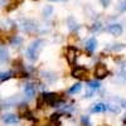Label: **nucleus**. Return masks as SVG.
I'll list each match as a JSON object with an SVG mask.
<instances>
[{"label":"nucleus","instance_id":"f3484780","mask_svg":"<svg viewBox=\"0 0 126 126\" xmlns=\"http://www.w3.org/2000/svg\"><path fill=\"white\" fill-rule=\"evenodd\" d=\"M13 77L12 72H0V82H6Z\"/></svg>","mask_w":126,"mask_h":126},{"label":"nucleus","instance_id":"412c9836","mask_svg":"<svg viewBox=\"0 0 126 126\" xmlns=\"http://www.w3.org/2000/svg\"><path fill=\"white\" fill-rule=\"evenodd\" d=\"M10 43H12L14 47H19L20 44H22L23 43V39L22 38H20V37H18V35H15L13 39H12V42H10Z\"/></svg>","mask_w":126,"mask_h":126},{"label":"nucleus","instance_id":"6e6552de","mask_svg":"<svg viewBox=\"0 0 126 126\" xmlns=\"http://www.w3.org/2000/svg\"><path fill=\"white\" fill-rule=\"evenodd\" d=\"M107 32H109L110 34L115 35V37H119V35L122 34L124 29H122V27L120 24H111V25L107 27Z\"/></svg>","mask_w":126,"mask_h":126},{"label":"nucleus","instance_id":"f8f14e48","mask_svg":"<svg viewBox=\"0 0 126 126\" xmlns=\"http://www.w3.org/2000/svg\"><path fill=\"white\" fill-rule=\"evenodd\" d=\"M9 59V50L5 46H0V63H5Z\"/></svg>","mask_w":126,"mask_h":126},{"label":"nucleus","instance_id":"f257e3e1","mask_svg":"<svg viewBox=\"0 0 126 126\" xmlns=\"http://www.w3.org/2000/svg\"><path fill=\"white\" fill-rule=\"evenodd\" d=\"M44 44H46V43H44L43 39H37V40H34L33 43H32V44L27 48V52H25L27 58H28L29 61H32V62L37 61L38 57H39V53L42 52V49H43V47H44Z\"/></svg>","mask_w":126,"mask_h":126},{"label":"nucleus","instance_id":"4468645a","mask_svg":"<svg viewBox=\"0 0 126 126\" xmlns=\"http://www.w3.org/2000/svg\"><path fill=\"white\" fill-rule=\"evenodd\" d=\"M106 110H107V106H106V103H102V102H100V103H96V105H93V107L91 109V111H92L93 113L105 112Z\"/></svg>","mask_w":126,"mask_h":126},{"label":"nucleus","instance_id":"2f4dec72","mask_svg":"<svg viewBox=\"0 0 126 126\" xmlns=\"http://www.w3.org/2000/svg\"><path fill=\"white\" fill-rule=\"evenodd\" d=\"M122 105H124V107H126V101H122Z\"/></svg>","mask_w":126,"mask_h":126},{"label":"nucleus","instance_id":"473e14b6","mask_svg":"<svg viewBox=\"0 0 126 126\" xmlns=\"http://www.w3.org/2000/svg\"><path fill=\"white\" fill-rule=\"evenodd\" d=\"M124 122H125V125H126V119H125V120H124Z\"/></svg>","mask_w":126,"mask_h":126},{"label":"nucleus","instance_id":"4be33fe9","mask_svg":"<svg viewBox=\"0 0 126 126\" xmlns=\"http://www.w3.org/2000/svg\"><path fill=\"white\" fill-rule=\"evenodd\" d=\"M16 8H18V3H13V4L5 5V10H6V12H12V10H14Z\"/></svg>","mask_w":126,"mask_h":126},{"label":"nucleus","instance_id":"f03ea898","mask_svg":"<svg viewBox=\"0 0 126 126\" xmlns=\"http://www.w3.org/2000/svg\"><path fill=\"white\" fill-rule=\"evenodd\" d=\"M14 30L15 29H1L0 30V43L1 44H6V43H10L12 39L15 37L14 34Z\"/></svg>","mask_w":126,"mask_h":126},{"label":"nucleus","instance_id":"aec40b11","mask_svg":"<svg viewBox=\"0 0 126 126\" xmlns=\"http://www.w3.org/2000/svg\"><path fill=\"white\" fill-rule=\"evenodd\" d=\"M52 14H53V8L50 5H47L44 9H43V16L44 18H49Z\"/></svg>","mask_w":126,"mask_h":126},{"label":"nucleus","instance_id":"a878e982","mask_svg":"<svg viewBox=\"0 0 126 126\" xmlns=\"http://www.w3.org/2000/svg\"><path fill=\"white\" fill-rule=\"evenodd\" d=\"M59 120V113H53L50 116V121L52 122H56V121H58Z\"/></svg>","mask_w":126,"mask_h":126},{"label":"nucleus","instance_id":"5701e85b","mask_svg":"<svg viewBox=\"0 0 126 126\" xmlns=\"http://www.w3.org/2000/svg\"><path fill=\"white\" fill-rule=\"evenodd\" d=\"M43 103H44L43 94H39L38 98H37V106H38V107H42V106H43ZM44 105H46V103H44Z\"/></svg>","mask_w":126,"mask_h":126},{"label":"nucleus","instance_id":"20e7f679","mask_svg":"<svg viewBox=\"0 0 126 126\" xmlns=\"http://www.w3.org/2000/svg\"><path fill=\"white\" fill-rule=\"evenodd\" d=\"M72 76L75 78L81 79V81H86L88 78V71L85 67H76L72 71Z\"/></svg>","mask_w":126,"mask_h":126},{"label":"nucleus","instance_id":"ddd939ff","mask_svg":"<svg viewBox=\"0 0 126 126\" xmlns=\"http://www.w3.org/2000/svg\"><path fill=\"white\" fill-rule=\"evenodd\" d=\"M96 48H97V40H96V38H90L86 42V49L88 52H93V50H96Z\"/></svg>","mask_w":126,"mask_h":126},{"label":"nucleus","instance_id":"393cba45","mask_svg":"<svg viewBox=\"0 0 126 126\" xmlns=\"http://www.w3.org/2000/svg\"><path fill=\"white\" fill-rule=\"evenodd\" d=\"M101 24L100 23H96V24H93V27L91 28V30L93 32V33H94V32H98V30H101Z\"/></svg>","mask_w":126,"mask_h":126},{"label":"nucleus","instance_id":"f704fd0d","mask_svg":"<svg viewBox=\"0 0 126 126\" xmlns=\"http://www.w3.org/2000/svg\"><path fill=\"white\" fill-rule=\"evenodd\" d=\"M35 1H38V0H35Z\"/></svg>","mask_w":126,"mask_h":126},{"label":"nucleus","instance_id":"0eeeda50","mask_svg":"<svg viewBox=\"0 0 126 126\" xmlns=\"http://www.w3.org/2000/svg\"><path fill=\"white\" fill-rule=\"evenodd\" d=\"M16 115H18V117H25V119H30V116H32V113H30V111H29V109L25 103L18 105Z\"/></svg>","mask_w":126,"mask_h":126},{"label":"nucleus","instance_id":"7c9ffc66","mask_svg":"<svg viewBox=\"0 0 126 126\" xmlns=\"http://www.w3.org/2000/svg\"><path fill=\"white\" fill-rule=\"evenodd\" d=\"M49 1H64V0H49Z\"/></svg>","mask_w":126,"mask_h":126},{"label":"nucleus","instance_id":"423d86ee","mask_svg":"<svg viewBox=\"0 0 126 126\" xmlns=\"http://www.w3.org/2000/svg\"><path fill=\"white\" fill-rule=\"evenodd\" d=\"M66 59L69 64H75L76 59H77V49L75 47H68L66 50Z\"/></svg>","mask_w":126,"mask_h":126},{"label":"nucleus","instance_id":"dca6fc26","mask_svg":"<svg viewBox=\"0 0 126 126\" xmlns=\"http://www.w3.org/2000/svg\"><path fill=\"white\" fill-rule=\"evenodd\" d=\"M43 77L48 83H53L57 79V76L54 75V73H50V72H43Z\"/></svg>","mask_w":126,"mask_h":126},{"label":"nucleus","instance_id":"c756f323","mask_svg":"<svg viewBox=\"0 0 126 126\" xmlns=\"http://www.w3.org/2000/svg\"><path fill=\"white\" fill-rule=\"evenodd\" d=\"M5 1H6V0H0V6H3V5H5Z\"/></svg>","mask_w":126,"mask_h":126},{"label":"nucleus","instance_id":"39448f33","mask_svg":"<svg viewBox=\"0 0 126 126\" xmlns=\"http://www.w3.org/2000/svg\"><path fill=\"white\" fill-rule=\"evenodd\" d=\"M107 75H109V71H107L106 66L102 64V63H98V64L96 66V68H94V77H96L97 79H102Z\"/></svg>","mask_w":126,"mask_h":126},{"label":"nucleus","instance_id":"cd10ccee","mask_svg":"<svg viewBox=\"0 0 126 126\" xmlns=\"http://www.w3.org/2000/svg\"><path fill=\"white\" fill-rule=\"evenodd\" d=\"M122 48H124V46H122V44H117V47H116V46L112 47V49H113V50H120V49H122Z\"/></svg>","mask_w":126,"mask_h":126},{"label":"nucleus","instance_id":"72a5a7b5","mask_svg":"<svg viewBox=\"0 0 126 126\" xmlns=\"http://www.w3.org/2000/svg\"><path fill=\"white\" fill-rule=\"evenodd\" d=\"M102 126H110V125H102Z\"/></svg>","mask_w":126,"mask_h":126},{"label":"nucleus","instance_id":"bb28decb","mask_svg":"<svg viewBox=\"0 0 126 126\" xmlns=\"http://www.w3.org/2000/svg\"><path fill=\"white\" fill-rule=\"evenodd\" d=\"M119 10H120V12H125V10H126V3H121L120 6H119Z\"/></svg>","mask_w":126,"mask_h":126},{"label":"nucleus","instance_id":"2eb2a0df","mask_svg":"<svg viewBox=\"0 0 126 126\" xmlns=\"http://www.w3.org/2000/svg\"><path fill=\"white\" fill-rule=\"evenodd\" d=\"M67 25H68V29H69L71 32L76 30V29L78 28V27H77V22H76V19L73 18L72 15L67 18Z\"/></svg>","mask_w":126,"mask_h":126},{"label":"nucleus","instance_id":"c85d7f7f","mask_svg":"<svg viewBox=\"0 0 126 126\" xmlns=\"http://www.w3.org/2000/svg\"><path fill=\"white\" fill-rule=\"evenodd\" d=\"M101 3H102V5H103V6H109L110 0H101Z\"/></svg>","mask_w":126,"mask_h":126},{"label":"nucleus","instance_id":"9b49d317","mask_svg":"<svg viewBox=\"0 0 126 126\" xmlns=\"http://www.w3.org/2000/svg\"><path fill=\"white\" fill-rule=\"evenodd\" d=\"M3 121L8 125H14L19 121V117H18V115L15 113H5L4 116H3Z\"/></svg>","mask_w":126,"mask_h":126},{"label":"nucleus","instance_id":"b1692460","mask_svg":"<svg viewBox=\"0 0 126 126\" xmlns=\"http://www.w3.org/2000/svg\"><path fill=\"white\" fill-rule=\"evenodd\" d=\"M81 121L85 126H90V117L88 116H82L81 117Z\"/></svg>","mask_w":126,"mask_h":126},{"label":"nucleus","instance_id":"9d476101","mask_svg":"<svg viewBox=\"0 0 126 126\" xmlns=\"http://www.w3.org/2000/svg\"><path fill=\"white\" fill-rule=\"evenodd\" d=\"M24 94L28 98H32V97L35 96V87H34L33 83L28 82V83L24 85Z\"/></svg>","mask_w":126,"mask_h":126},{"label":"nucleus","instance_id":"6ab92c4d","mask_svg":"<svg viewBox=\"0 0 126 126\" xmlns=\"http://www.w3.org/2000/svg\"><path fill=\"white\" fill-rule=\"evenodd\" d=\"M107 106V109L110 110V111H112L113 113H119L120 111H121V107L119 106V105H115V103H110V105H106Z\"/></svg>","mask_w":126,"mask_h":126},{"label":"nucleus","instance_id":"1a4fd4ad","mask_svg":"<svg viewBox=\"0 0 126 126\" xmlns=\"http://www.w3.org/2000/svg\"><path fill=\"white\" fill-rule=\"evenodd\" d=\"M37 29V24L33 22V20H23V30L27 32V33H33V32Z\"/></svg>","mask_w":126,"mask_h":126},{"label":"nucleus","instance_id":"7ed1b4c3","mask_svg":"<svg viewBox=\"0 0 126 126\" xmlns=\"http://www.w3.org/2000/svg\"><path fill=\"white\" fill-rule=\"evenodd\" d=\"M43 98H44V103H47L48 106H56L58 102H61L59 94H57V93H52V92L43 93Z\"/></svg>","mask_w":126,"mask_h":126},{"label":"nucleus","instance_id":"a211bd4d","mask_svg":"<svg viewBox=\"0 0 126 126\" xmlns=\"http://www.w3.org/2000/svg\"><path fill=\"white\" fill-rule=\"evenodd\" d=\"M82 90V85H81V83H76V85H73L71 88H69V93L71 94H75V93H78L79 91Z\"/></svg>","mask_w":126,"mask_h":126}]
</instances>
